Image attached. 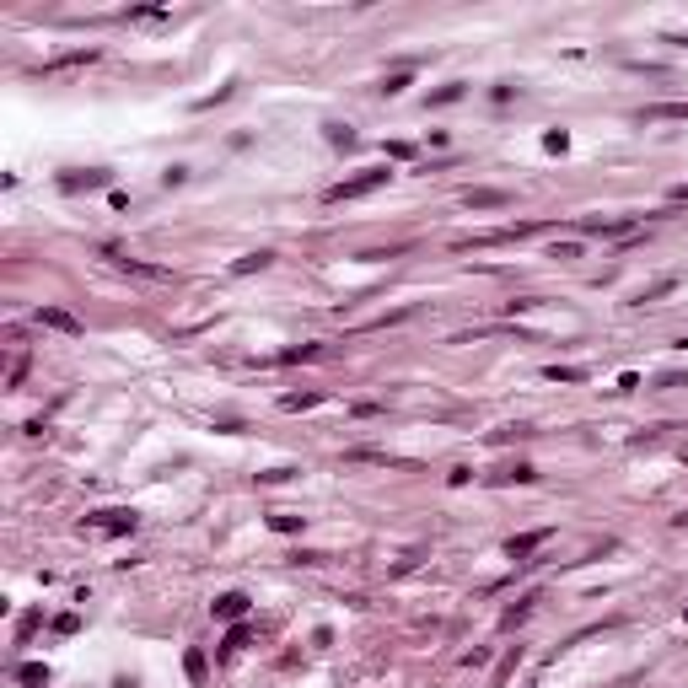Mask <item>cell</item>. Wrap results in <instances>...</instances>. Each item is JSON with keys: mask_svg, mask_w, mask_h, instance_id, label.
I'll use <instances>...</instances> for the list:
<instances>
[{"mask_svg": "<svg viewBox=\"0 0 688 688\" xmlns=\"http://www.w3.org/2000/svg\"><path fill=\"white\" fill-rule=\"evenodd\" d=\"M38 323H43V328H54V334H81V317H75V312H65V307H43V312H38Z\"/></svg>", "mask_w": 688, "mask_h": 688, "instance_id": "cell-4", "label": "cell"}, {"mask_svg": "<svg viewBox=\"0 0 688 688\" xmlns=\"http://www.w3.org/2000/svg\"><path fill=\"white\" fill-rule=\"evenodd\" d=\"M683 462H688V452H683Z\"/></svg>", "mask_w": 688, "mask_h": 688, "instance_id": "cell-17", "label": "cell"}, {"mask_svg": "<svg viewBox=\"0 0 688 688\" xmlns=\"http://www.w3.org/2000/svg\"><path fill=\"white\" fill-rule=\"evenodd\" d=\"M16 677H22V683H48V667H38V662H27V667H22V672H16Z\"/></svg>", "mask_w": 688, "mask_h": 688, "instance_id": "cell-12", "label": "cell"}, {"mask_svg": "<svg viewBox=\"0 0 688 688\" xmlns=\"http://www.w3.org/2000/svg\"><path fill=\"white\" fill-rule=\"evenodd\" d=\"M302 522H307V517H290V511H285V517H275V532H296Z\"/></svg>", "mask_w": 688, "mask_h": 688, "instance_id": "cell-16", "label": "cell"}, {"mask_svg": "<svg viewBox=\"0 0 688 688\" xmlns=\"http://www.w3.org/2000/svg\"><path fill=\"white\" fill-rule=\"evenodd\" d=\"M403 86H409V75H403V70H398V75H387V81H382V92H387V97H398V92H403Z\"/></svg>", "mask_w": 688, "mask_h": 688, "instance_id": "cell-15", "label": "cell"}, {"mask_svg": "<svg viewBox=\"0 0 688 688\" xmlns=\"http://www.w3.org/2000/svg\"><path fill=\"white\" fill-rule=\"evenodd\" d=\"M393 178V167H361L355 178H344V183H334V189L323 194L328 205H344V199H366V194H376L382 183Z\"/></svg>", "mask_w": 688, "mask_h": 688, "instance_id": "cell-1", "label": "cell"}, {"mask_svg": "<svg viewBox=\"0 0 688 688\" xmlns=\"http://www.w3.org/2000/svg\"><path fill=\"white\" fill-rule=\"evenodd\" d=\"M75 629H81V618H75V613H60V618H54V635H75Z\"/></svg>", "mask_w": 688, "mask_h": 688, "instance_id": "cell-14", "label": "cell"}, {"mask_svg": "<svg viewBox=\"0 0 688 688\" xmlns=\"http://www.w3.org/2000/svg\"><path fill=\"white\" fill-rule=\"evenodd\" d=\"M549 382H586V371H581V366H549Z\"/></svg>", "mask_w": 688, "mask_h": 688, "instance_id": "cell-10", "label": "cell"}, {"mask_svg": "<svg viewBox=\"0 0 688 688\" xmlns=\"http://www.w3.org/2000/svg\"><path fill=\"white\" fill-rule=\"evenodd\" d=\"M242 645H248V629H242V624H237V629H231V635H226V645H221V651H226V656H231V651H242Z\"/></svg>", "mask_w": 688, "mask_h": 688, "instance_id": "cell-13", "label": "cell"}, {"mask_svg": "<svg viewBox=\"0 0 688 688\" xmlns=\"http://www.w3.org/2000/svg\"><path fill=\"white\" fill-rule=\"evenodd\" d=\"M92 527L108 532V538H124V532H134V511H97Z\"/></svg>", "mask_w": 688, "mask_h": 688, "instance_id": "cell-3", "label": "cell"}, {"mask_svg": "<svg viewBox=\"0 0 688 688\" xmlns=\"http://www.w3.org/2000/svg\"><path fill=\"white\" fill-rule=\"evenodd\" d=\"M312 403H323V393H285V398H280V409H312Z\"/></svg>", "mask_w": 688, "mask_h": 688, "instance_id": "cell-8", "label": "cell"}, {"mask_svg": "<svg viewBox=\"0 0 688 688\" xmlns=\"http://www.w3.org/2000/svg\"><path fill=\"white\" fill-rule=\"evenodd\" d=\"M102 183H108V172H102V167H92V172H65V178H60V189H65V194H75V189H102Z\"/></svg>", "mask_w": 688, "mask_h": 688, "instance_id": "cell-5", "label": "cell"}, {"mask_svg": "<svg viewBox=\"0 0 688 688\" xmlns=\"http://www.w3.org/2000/svg\"><path fill=\"white\" fill-rule=\"evenodd\" d=\"M248 592H221L216 603H210V618H221V624H237V618H248Z\"/></svg>", "mask_w": 688, "mask_h": 688, "instance_id": "cell-2", "label": "cell"}, {"mask_svg": "<svg viewBox=\"0 0 688 688\" xmlns=\"http://www.w3.org/2000/svg\"><path fill=\"white\" fill-rule=\"evenodd\" d=\"M269 258H275V253H248V258H237V264H231V275H253V269H269Z\"/></svg>", "mask_w": 688, "mask_h": 688, "instance_id": "cell-9", "label": "cell"}, {"mask_svg": "<svg viewBox=\"0 0 688 688\" xmlns=\"http://www.w3.org/2000/svg\"><path fill=\"white\" fill-rule=\"evenodd\" d=\"M500 205H511L506 189H468V210H500Z\"/></svg>", "mask_w": 688, "mask_h": 688, "instance_id": "cell-6", "label": "cell"}, {"mask_svg": "<svg viewBox=\"0 0 688 688\" xmlns=\"http://www.w3.org/2000/svg\"><path fill=\"white\" fill-rule=\"evenodd\" d=\"M538 544H549V527H538V532H522V538H511V544H506V554H511V559H527Z\"/></svg>", "mask_w": 688, "mask_h": 688, "instance_id": "cell-7", "label": "cell"}, {"mask_svg": "<svg viewBox=\"0 0 688 688\" xmlns=\"http://www.w3.org/2000/svg\"><path fill=\"white\" fill-rule=\"evenodd\" d=\"M683 618H688V608H683Z\"/></svg>", "mask_w": 688, "mask_h": 688, "instance_id": "cell-18", "label": "cell"}, {"mask_svg": "<svg viewBox=\"0 0 688 688\" xmlns=\"http://www.w3.org/2000/svg\"><path fill=\"white\" fill-rule=\"evenodd\" d=\"M183 667H189V677H194V683H205V656H199V651H189V656H183Z\"/></svg>", "mask_w": 688, "mask_h": 688, "instance_id": "cell-11", "label": "cell"}]
</instances>
